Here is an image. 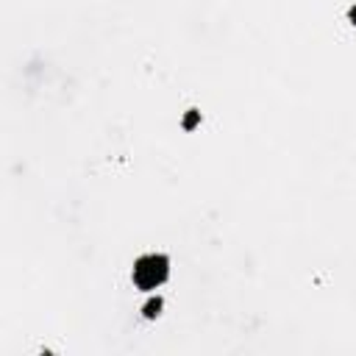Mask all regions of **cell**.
Segmentation results:
<instances>
[{
	"label": "cell",
	"instance_id": "cell-1",
	"mask_svg": "<svg viewBox=\"0 0 356 356\" xmlns=\"http://www.w3.org/2000/svg\"><path fill=\"white\" fill-rule=\"evenodd\" d=\"M164 264H167V261H164L161 256H147V259H142L134 275H145V273H147V278H142V281H139V286L150 289L153 284H159V281L167 275V267H164Z\"/></svg>",
	"mask_w": 356,
	"mask_h": 356
}]
</instances>
